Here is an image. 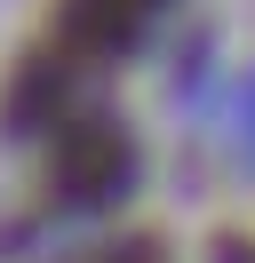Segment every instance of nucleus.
<instances>
[{"label": "nucleus", "mask_w": 255, "mask_h": 263, "mask_svg": "<svg viewBox=\"0 0 255 263\" xmlns=\"http://www.w3.org/2000/svg\"><path fill=\"white\" fill-rule=\"evenodd\" d=\"M128 167H136V152H128V136L112 120H56V167H48V183H56L64 208L112 199L128 183Z\"/></svg>", "instance_id": "f257e3e1"}, {"label": "nucleus", "mask_w": 255, "mask_h": 263, "mask_svg": "<svg viewBox=\"0 0 255 263\" xmlns=\"http://www.w3.org/2000/svg\"><path fill=\"white\" fill-rule=\"evenodd\" d=\"M159 0H64V48L72 56H96V48H120Z\"/></svg>", "instance_id": "f03ea898"}, {"label": "nucleus", "mask_w": 255, "mask_h": 263, "mask_svg": "<svg viewBox=\"0 0 255 263\" xmlns=\"http://www.w3.org/2000/svg\"><path fill=\"white\" fill-rule=\"evenodd\" d=\"M80 263H159V247H96V255H80Z\"/></svg>", "instance_id": "7ed1b4c3"}]
</instances>
